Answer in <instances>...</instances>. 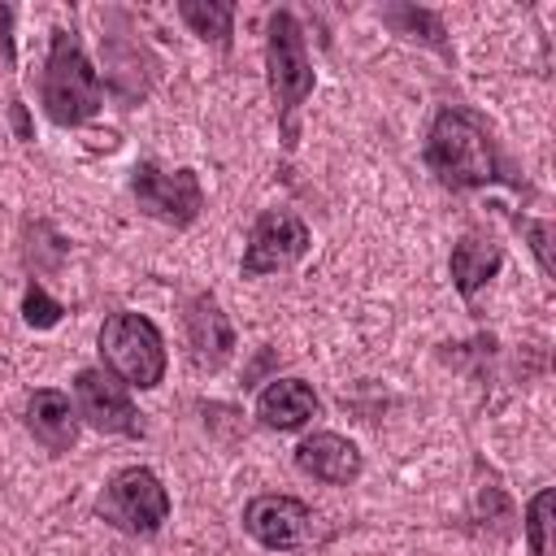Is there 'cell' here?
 <instances>
[{"mask_svg":"<svg viewBox=\"0 0 556 556\" xmlns=\"http://www.w3.org/2000/svg\"><path fill=\"white\" fill-rule=\"evenodd\" d=\"M100 356L104 365L139 391H152L165 378V339L139 313H113L100 326Z\"/></svg>","mask_w":556,"mask_h":556,"instance_id":"3","label":"cell"},{"mask_svg":"<svg viewBox=\"0 0 556 556\" xmlns=\"http://www.w3.org/2000/svg\"><path fill=\"white\" fill-rule=\"evenodd\" d=\"M426 165L452 191H469L504 178L500 148L469 109H439L426 135Z\"/></svg>","mask_w":556,"mask_h":556,"instance_id":"1","label":"cell"},{"mask_svg":"<svg viewBox=\"0 0 556 556\" xmlns=\"http://www.w3.org/2000/svg\"><path fill=\"white\" fill-rule=\"evenodd\" d=\"M182 326H187V343H191V356L200 369H217L230 348H235V330L226 321V313L217 308L213 295H195L182 313Z\"/></svg>","mask_w":556,"mask_h":556,"instance_id":"11","label":"cell"},{"mask_svg":"<svg viewBox=\"0 0 556 556\" xmlns=\"http://www.w3.org/2000/svg\"><path fill=\"white\" fill-rule=\"evenodd\" d=\"M9 113H13V126H17V139H30V117H26V104H9Z\"/></svg>","mask_w":556,"mask_h":556,"instance_id":"19","label":"cell"},{"mask_svg":"<svg viewBox=\"0 0 556 556\" xmlns=\"http://www.w3.org/2000/svg\"><path fill=\"white\" fill-rule=\"evenodd\" d=\"M313 508L295 495H256L248 508H243V530L274 547V552H295L313 539Z\"/></svg>","mask_w":556,"mask_h":556,"instance_id":"9","label":"cell"},{"mask_svg":"<svg viewBox=\"0 0 556 556\" xmlns=\"http://www.w3.org/2000/svg\"><path fill=\"white\" fill-rule=\"evenodd\" d=\"M265 70H269V91H274L278 117H282V130H287V143H291V117H295V109H300V104L308 100V91H313V61H308L300 22H295L287 9L269 13V30H265Z\"/></svg>","mask_w":556,"mask_h":556,"instance_id":"4","label":"cell"},{"mask_svg":"<svg viewBox=\"0 0 556 556\" xmlns=\"http://www.w3.org/2000/svg\"><path fill=\"white\" fill-rule=\"evenodd\" d=\"M43 109L56 126H83L87 117L100 113L104 104V83L91 70L78 35L56 30L52 48H48V65H43V83H39Z\"/></svg>","mask_w":556,"mask_h":556,"instance_id":"2","label":"cell"},{"mask_svg":"<svg viewBox=\"0 0 556 556\" xmlns=\"http://www.w3.org/2000/svg\"><path fill=\"white\" fill-rule=\"evenodd\" d=\"M182 22L204 39V43H217V48H230V26H235V9L230 4H200V0H182L178 4Z\"/></svg>","mask_w":556,"mask_h":556,"instance_id":"15","label":"cell"},{"mask_svg":"<svg viewBox=\"0 0 556 556\" xmlns=\"http://www.w3.org/2000/svg\"><path fill=\"white\" fill-rule=\"evenodd\" d=\"M61 304L39 287V282H30L26 287V295H22V317H26V326H35V330H52L56 321H61Z\"/></svg>","mask_w":556,"mask_h":556,"instance_id":"17","label":"cell"},{"mask_svg":"<svg viewBox=\"0 0 556 556\" xmlns=\"http://www.w3.org/2000/svg\"><path fill=\"white\" fill-rule=\"evenodd\" d=\"M74 400H78V417L100 430V434H143V417L130 404V395L122 391V382H113L104 369H83L74 378Z\"/></svg>","mask_w":556,"mask_h":556,"instance_id":"8","label":"cell"},{"mask_svg":"<svg viewBox=\"0 0 556 556\" xmlns=\"http://www.w3.org/2000/svg\"><path fill=\"white\" fill-rule=\"evenodd\" d=\"M317 408H321V400L300 378H274L256 395V417L265 426H274V430H300L308 417H317Z\"/></svg>","mask_w":556,"mask_h":556,"instance_id":"13","label":"cell"},{"mask_svg":"<svg viewBox=\"0 0 556 556\" xmlns=\"http://www.w3.org/2000/svg\"><path fill=\"white\" fill-rule=\"evenodd\" d=\"M295 465L300 473L317 478V482H330V486H348L361 478V452L352 439L334 434V430H317L308 434L300 447H295Z\"/></svg>","mask_w":556,"mask_h":556,"instance_id":"10","label":"cell"},{"mask_svg":"<svg viewBox=\"0 0 556 556\" xmlns=\"http://www.w3.org/2000/svg\"><path fill=\"white\" fill-rule=\"evenodd\" d=\"M526 539L534 556H552V491H539L526 508Z\"/></svg>","mask_w":556,"mask_h":556,"instance_id":"16","label":"cell"},{"mask_svg":"<svg viewBox=\"0 0 556 556\" xmlns=\"http://www.w3.org/2000/svg\"><path fill=\"white\" fill-rule=\"evenodd\" d=\"M308 226L291 213V208H265L256 222H252V235H248V248H243V278H261V274H278V269H291L304 252H308Z\"/></svg>","mask_w":556,"mask_h":556,"instance_id":"6","label":"cell"},{"mask_svg":"<svg viewBox=\"0 0 556 556\" xmlns=\"http://www.w3.org/2000/svg\"><path fill=\"white\" fill-rule=\"evenodd\" d=\"M96 513L122 534H156L169 517V495L148 465H126L104 482Z\"/></svg>","mask_w":556,"mask_h":556,"instance_id":"5","label":"cell"},{"mask_svg":"<svg viewBox=\"0 0 556 556\" xmlns=\"http://www.w3.org/2000/svg\"><path fill=\"white\" fill-rule=\"evenodd\" d=\"M26 426L48 452H70L78 443V408L65 391H35L26 400Z\"/></svg>","mask_w":556,"mask_h":556,"instance_id":"12","label":"cell"},{"mask_svg":"<svg viewBox=\"0 0 556 556\" xmlns=\"http://www.w3.org/2000/svg\"><path fill=\"white\" fill-rule=\"evenodd\" d=\"M130 191L139 200V208L156 222H169V226H187L195 222L200 204H204V191H200V178L191 169H161L152 161L135 165V178H130Z\"/></svg>","mask_w":556,"mask_h":556,"instance_id":"7","label":"cell"},{"mask_svg":"<svg viewBox=\"0 0 556 556\" xmlns=\"http://www.w3.org/2000/svg\"><path fill=\"white\" fill-rule=\"evenodd\" d=\"M500 261H504V252H500V243H495V239L465 235V239L452 248V261H447L456 291L469 300V295H473L482 282H491V278L500 274Z\"/></svg>","mask_w":556,"mask_h":556,"instance_id":"14","label":"cell"},{"mask_svg":"<svg viewBox=\"0 0 556 556\" xmlns=\"http://www.w3.org/2000/svg\"><path fill=\"white\" fill-rule=\"evenodd\" d=\"M526 230H530V239H534V252H539V265H543V274H552V256H547V222H521Z\"/></svg>","mask_w":556,"mask_h":556,"instance_id":"18","label":"cell"}]
</instances>
